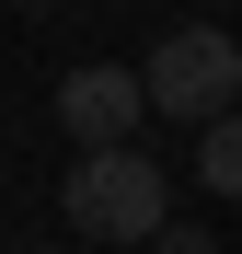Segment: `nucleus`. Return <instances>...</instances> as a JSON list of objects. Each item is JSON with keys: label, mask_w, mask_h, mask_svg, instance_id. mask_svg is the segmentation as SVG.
I'll use <instances>...</instances> for the list:
<instances>
[{"label": "nucleus", "mask_w": 242, "mask_h": 254, "mask_svg": "<svg viewBox=\"0 0 242 254\" xmlns=\"http://www.w3.org/2000/svg\"><path fill=\"white\" fill-rule=\"evenodd\" d=\"M139 116H150L139 69H104V58H93V69H69V81H58V127H69L81 150H127V127H139Z\"/></svg>", "instance_id": "nucleus-3"}, {"label": "nucleus", "mask_w": 242, "mask_h": 254, "mask_svg": "<svg viewBox=\"0 0 242 254\" xmlns=\"http://www.w3.org/2000/svg\"><path fill=\"white\" fill-rule=\"evenodd\" d=\"M139 93H150V116H173V127L208 139L219 116H242V47H231L219 23H173L139 58Z\"/></svg>", "instance_id": "nucleus-2"}, {"label": "nucleus", "mask_w": 242, "mask_h": 254, "mask_svg": "<svg viewBox=\"0 0 242 254\" xmlns=\"http://www.w3.org/2000/svg\"><path fill=\"white\" fill-rule=\"evenodd\" d=\"M196 174H208V196H242V116H219L196 139Z\"/></svg>", "instance_id": "nucleus-4"}, {"label": "nucleus", "mask_w": 242, "mask_h": 254, "mask_svg": "<svg viewBox=\"0 0 242 254\" xmlns=\"http://www.w3.org/2000/svg\"><path fill=\"white\" fill-rule=\"evenodd\" d=\"M69 208V231H93V243H161L173 231V174L127 139V150H81V174L58 185Z\"/></svg>", "instance_id": "nucleus-1"}, {"label": "nucleus", "mask_w": 242, "mask_h": 254, "mask_svg": "<svg viewBox=\"0 0 242 254\" xmlns=\"http://www.w3.org/2000/svg\"><path fill=\"white\" fill-rule=\"evenodd\" d=\"M150 254H208V231H185V220H173V231H161Z\"/></svg>", "instance_id": "nucleus-5"}]
</instances>
